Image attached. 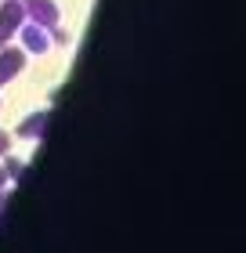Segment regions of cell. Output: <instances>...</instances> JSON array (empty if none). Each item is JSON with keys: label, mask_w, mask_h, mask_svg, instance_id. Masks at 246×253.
Masks as SVG:
<instances>
[{"label": "cell", "mask_w": 246, "mask_h": 253, "mask_svg": "<svg viewBox=\"0 0 246 253\" xmlns=\"http://www.w3.org/2000/svg\"><path fill=\"white\" fill-rule=\"evenodd\" d=\"M22 170H26V163H22V159H7V174L15 177V181L22 177Z\"/></svg>", "instance_id": "obj_6"}, {"label": "cell", "mask_w": 246, "mask_h": 253, "mask_svg": "<svg viewBox=\"0 0 246 253\" xmlns=\"http://www.w3.org/2000/svg\"><path fill=\"white\" fill-rule=\"evenodd\" d=\"M22 11L44 29H54L58 26V4L54 0H22Z\"/></svg>", "instance_id": "obj_2"}, {"label": "cell", "mask_w": 246, "mask_h": 253, "mask_svg": "<svg viewBox=\"0 0 246 253\" xmlns=\"http://www.w3.org/2000/svg\"><path fill=\"white\" fill-rule=\"evenodd\" d=\"M4 206H7V195H0V210H4Z\"/></svg>", "instance_id": "obj_9"}, {"label": "cell", "mask_w": 246, "mask_h": 253, "mask_svg": "<svg viewBox=\"0 0 246 253\" xmlns=\"http://www.w3.org/2000/svg\"><path fill=\"white\" fill-rule=\"evenodd\" d=\"M22 22H26L22 0H4L0 4V47H7V40L22 29Z\"/></svg>", "instance_id": "obj_1"}, {"label": "cell", "mask_w": 246, "mask_h": 253, "mask_svg": "<svg viewBox=\"0 0 246 253\" xmlns=\"http://www.w3.org/2000/svg\"><path fill=\"white\" fill-rule=\"evenodd\" d=\"M22 69H26V54H22L18 47H0V87L11 84Z\"/></svg>", "instance_id": "obj_4"}, {"label": "cell", "mask_w": 246, "mask_h": 253, "mask_svg": "<svg viewBox=\"0 0 246 253\" xmlns=\"http://www.w3.org/2000/svg\"><path fill=\"white\" fill-rule=\"evenodd\" d=\"M18 33H22V47H26V51H33V54H48L51 51V29L37 26V22H33V26L22 22Z\"/></svg>", "instance_id": "obj_3"}, {"label": "cell", "mask_w": 246, "mask_h": 253, "mask_svg": "<svg viewBox=\"0 0 246 253\" xmlns=\"http://www.w3.org/2000/svg\"><path fill=\"white\" fill-rule=\"evenodd\" d=\"M0 185H4V170H0Z\"/></svg>", "instance_id": "obj_10"}, {"label": "cell", "mask_w": 246, "mask_h": 253, "mask_svg": "<svg viewBox=\"0 0 246 253\" xmlns=\"http://www.w3.org/2000/svg\"><path fill=\"white\" fill-rule=\"evenodd\" d=\"M7 148H11V141H7V134L0 130V156H7Z\"/></svg>", "instance_id": "obj_8"}, {"label": "cell", "mask_w": 246, "mask_h": 253, "mask_svg": "<svg viewBox=\"0 0 246 253\" xmlns=\"http://www.w3.org/2000/svg\"><path fill=\"white\" fill-rule=\"evenodd\" d=\"M51 37H54V43H69V33H65V29H58V26L51 29Z\"/></svg>", "instance_id": "obj_7"}, {"label": "cell", "mask_w": 246, "mask_h": 253, "mask_svg": "<svg viewBox=\"0 0 246 253\" xmlns=\"http://www.w3.org/2000/svg\"><path fill=\"white\" fill-rule=\"evenodd\" d=\"M44 126H48V112H33L29 120H22V123H18V134H22V137H37Z\"/></svg>", "instance_id": "obj_5"}]
</instances>
